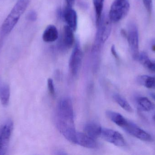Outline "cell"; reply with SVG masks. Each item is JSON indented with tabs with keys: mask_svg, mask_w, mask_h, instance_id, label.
Instances as JSON below:
<instances>
[{
	"mask_svg": "<svg viewBox=\"0 0 155 155\" xmlns=\"http://www.w3.org/2000/svg\"><path fill=\"white\" fill-rule=\"evenodd\" d=\"M127 39L128 41L129 49L132 57L134 60H138L139 57V35L138 29L134 23L129 25Z\"/></svg>",
	"mask_w": 155,
	"mask_h": 155,
	"instance_id": "5",
	"label": "cell"
},
{
	"mask_svg": "<svg viewBox=\"0 0 155 155\" xmlns=\"http://www.w3.org/2000/svg\"><path fill=\"white\" fill-rule=\"evenodd\" d=\"M1 42H0V49H1Z\"/></svg>",
	"mask_w": 155,
	"mask_h": 155,
	"instance_id": "30",
	"label": "cell"
},
{
	"mask_svg": "<svg viewBox=\"0 0 155 155\" xmlns=\"http://www.w3.org/2000/svg\"><path fill=\"white\" fill-rule=\"evenodd\" d=\"M153 119L155 121V114L153 116Z\"/></svg>",
	"mask_w": 155,
	"mask_h": 155,
	"instance_id": "29",
	"label": "cell"
},
{
	"mask_svg": "<svg viewBox=\"0 0 155 155\" xmlns=\"http://www.w3.org/2000/svg\"><path fill=\"white\" fill-rule=\"evenodd\" d=\"M137 103L139 108L143 111L149 112L155 108L154 104L146 97H139L137 98Z\"/></svg>",
	"mask_w": 155,
	"mask_h": 155,
	"instance_id": "19",
	"label": "cell"
},
{
	"mask_svg": "<svg viewBox=\"0 0 155 155\" xmlns=\"http://www.w3.org/2000/svg\"><path fill=\"white\" fill-rule=\"evenodd\" d=\"M154 61H155V60H154Z\"/></svg>",
	"mask_w": 155,
	"mask_h": 155,
	"instance_id": "31",
	"label": "cell"
},
{
	"mask_svg": "<svg viewBox=\"0 0 155 155\" xmlns=\"http://www.w3.org/2000/svg\"><path fill=\"white\" fill-rule=\"evenodd\" d=\"M55 154L57 155H65L66 154V153L65 152H64L63 151H61V150H58L56 151V153H55Z\"/></svg>",
	"mask_w": 155,
	"mask_h": 155,
	"instance_id": "27",
	"label": "cell"
},
{
	"mask_svg": "<svg viewBox=\"0 0 155 155\" xmlns=\"http://www.w3.org/2000/svg\"><path fill=\"white\" fill-rule=\"evenodd\" d=\"M59 32L55 25H50L45 28L42 35L43 40L45 42H53L58 39Z\"/></svg>",
	"mask_w": 155,
	"mask_h": 155,
	"instance_id": "12",
	"label": "cell"
},
{
	"mask_svg": "<svg viewBox=\"0 0 155 155\" xmlns=\"http://www.w3.org/2000/svg\"><path fill=\"white\" fill-rule=\"evenodd\" d=\"M123 129L129 134L142 141L150 142L153 140L152 136L149 133L130 121H128L127 124Z\"/></svg>",
	"mask_w": 155,
	"mask_h": 155,
	"instance_id": "8",
	"label": "cell"
},
{
	"mask_svg": "<svg viewBox=\"0 0 155 155\" xmlns=\"http://www.w3.org/2000/svg\"><path fill=\"white\" fill-rule=\"evenodd\" d=\"M138 61L141 64L149 71L155 72V62L151 61L149 56L145 52H142L139 54Z\"/></svg>",
	"mask_w": 155,
	"mask_h": 155,
	"instance_id": "16",
	"label": "cell"
},
{
	"mask_svg": "<svg viewBox=\"0 0 155 155\" xmlns=\"http://www.w3.org/2000/svg\"><path fill=\"white\" fill-rule=\"evenodd\" d=\"M30 3V0H18L1 27V35L4 36L9 34L18 22Z\"/></svg>",
	"mask_w": 155,
	"mask_h": 155,
	"instance_id": "1",
	"label": "cell"
},
{
	"mask_svg": "<svg viewBox=\"0 0 155 155\" xmlns=\"http://www.w3.org/2000/svg\"><path fill=\"white\" fill-rule=\"evenodd\" d=\"M151 49L153 52L155 53V39L152 41L151 43Z\"/></svg>",
	"mask_w": 155,
	"mask_h": 155,
	"instance_id": "26",
	"label": "cell"
},
{
	"mask_svg": "<svg viewBox=\"0 0 155 155\" xmlns=\"http://www.w3.org/2000/svg\"><path fill=\"white\" fill-rule=\"evenodd\" d=\"M93 2L95 12L96 25L97 26L103 15L104 0H93Z\"/></svg>",
	"mask_w": 155,
	"mask_h": 155,
	"instance_id": "18",
	"label": "cell"
},
{
	"mask_svg": "<svg viewBox=\"0 0 155 155\" xmlns=\"http://www.w3.org/2000/svg\"><path fill=\"white\" fill-rule=\"evenodd\" d=\"M111 51L112 54L114 56L115 58L116 59H119V56H118V54H117V52L116 50L114 45H112V47H111Z\"/></svg>",
	"mask_w": 155,
	"mask_h": 155,
	"instance_id": "24",
	"label": "cell"
},
{
	"mask_svg": "<svg viewBox=\"0 0 155 155\" xmlns=\"http://www.w3.org/2000/svg\"><path fill=\"white\" fill-rule=\"evenodd\" d=\"M62 16L64 18L67 25L72 28L74 31H76L77 28L78 16L77 12L72 7L66 6L63 11Z\"/></svg>",
	"mask_w": 155,
	"mask_h": 155,
	"instance_id": "10",
	"label": "cell"
},
{
	"mask_svg": "<svg viewBox=\"0 0 155 155\" xmlns=\"http://www.w3.org/2000/svg\"><path fill=\"white\" fill-rule=\"evenodd\" d=\"M76 144L87 148H96L97 146L95 139L87 135L85 133L77 132L76 134Z\"/></svg>",
	"mask_w": 155,
	"mask_h": 155,
	"instance_id": "11",
	"label": "cell"
},
{
	"mask_svg": "<svg viewBox=\"0 0 155 155\" xmlns=\"http://www.w3.org/2000/svg\"><path fill=\"white\" fill-rule=\"evenodd\" d=\"M150 96H152V98L155 101V93H150Z\"/></svg>",
	"mask_w": 155,
	"mask_h": 155,
	"instance_id": "28",
	"label": "cell"
},
{
	"mask_svg": "<svg viewBox=\"0 0 155 155\" xmlns=\"http://www.w3.org/2000/svg\"><path fill=\"white\" fill-rule=\"evenodd\" d=\"M138 83L147 88L155 89V78L147 75L140 76L137 78Z\"/></svg>",
	"mask_w": 155,
	"mask_h": 155,
	"instance_id": "17",
	"label": "cell"
},
{
	"mask_svg": "<svg viewBox=\"0 0 155 155\" xmlns=\"http://www.w3.org/2000/svg\"><path fill=\"white\" fill-rule=\"evenodd\" d=\"M100 136L107 142L116 146L123 147L125 146V140L124 136L115 130L102 128Z\"/></svg>",
	"mask_w": 155,
	"mask_h": 155,
	"instance_id": "7",
	"label": "cell"
},
{
	"mask_svg": "<svg viewBox=\"0 0 155 155\" xmlns=\"http://www.w3.org/2000/svg\"><path fill=\"white\" fill-rule=\"evenodd\" d=\"M74 31L68 25H65L64 27L62 36L59 45L62 50H68L74 44Z\"/></svg>",
	"mask_w": 155,
	"mask_h": 155,
	"instance_id": "9",
	"label": "cell"
},
{
	"mask_svg": "<svg viewBox=\"0 0 155 155\" xmlns=\"http://www.w3.org/2000/svg\"><path fill=\"white\" fill-rule=\"evenodd\" d=\"M13 127L11 119L6 120L0 126V155L7 153Z\"/></svg>",
	"mask_w": 155,
	"mask_h": 155,
	"instance_id": "4",
	"label": "cell"
},
{
	"mask_svg": "<svg viewBox=\"0 0 155 155\" xmlns=\"http://www.w3.org/2000/svg\"><path fill=\"white\" fill-rule=\"evenodd\" d=\"M107 117L117 125L124 128L128 123V120L120 113L112 111H107L106 112Z\"/></svg>",
	"mask_w": 155,
	"mask_h": 155,
	"instance_id": "14",
	"label": "cell"
},
{
	"mask_svg": "<svg viewBox=\"0 0 155 155\" xmlns=\"http://www.w3.org/2000/svg\"><path fill=\"white\" fill-rule=\"evenodd\" d=\"M96 34L95 41L94 47L101 49L103 44L104 43L110 36L112 30V22L108 15H102L98 25Z\"/></svg>",
	"mask_w": 155,
	"mask_h": 155,
	"instance_id": "2",
	"label": "cell"
},
{
	"mask_svg": "<svg viewBox=\"0 0 155 155\" xmlns=\"http://www.w3.org/2000/svg\"><path fill=\"white\" fill-rule=\"evenodd\" d=\"M113 98H114L115 102L124 110L128 113L133 112V109L132 106L129 104L128 102L122 96L118 94H115L113 96Z\"/></svg>",
	"mask_w": 155,
	"mask_h": 155,
	"instance_id": "20",
	"label": "cell"
},
{
	"mask_svg": "<svg viewBox=\"0 0 155 155\" xmlns=\"http://www.w3.org/2000/svg\"><path fill=\"white\" fill-rule=\"evenodd\" d=\"M47 86L49 93L52 96H54L55 94V88L53 81L51 78H48L47 80Z\"/></svg>",
	"mask_w": 155,
	"mask_h": 155,
	"instance_id": "21",
	"label": "cell"
},
{
	"mask_svg": "<svg viewBox=\"0 0 155 155\" xmlns=\"http://www.w3.org/2000/svg\"><path fill=\"white\" fill-rule=\"evenodd\" d=\"M144 5L146 9L149 13L152 12V8H153V2L152 0H143Z\"/></svg>",
	"mask_w": 155,
	"mask_h": 155,
	"instance_id": "23",
	"label": "cell"
},
{
	"mask_svg": "<svg viewBox=\"0 0 155 155\" xmlns=\"http://www.w3.org/2000/svg\"><path fill=\"white\" fill-rule=\"evenodd\" d=\"M102 129L98 124L93 122L87 123L84 127L85 133L95 140L100 136Z\"/></svg>",
	"mask_w": 155,
	"mask_h": 155,
	"instance_id": "13",
	"label": "cell"
},
{
	"mask_svg": "<svg viewBox=\"0 0 155 155\" xmlns=\"http://www.w3.org/2000/svg\"><path fill=\"white\" fill-rule=\"evenodd\" d=\"M130 9L128 0H114L110 7L108 17L113 22H117L124 19Z\"/></svg>",
	"mask_w": 155,
	"mask_h": 155,
	"instance_id": "3",
	"label": "cell"
},
{
	"mask_svg": "<svg viewBox=\"0 0 155 155\" xmlns=\"http://www.w3.org/2000/svg\"><path fill=\"white\" fill-rule=\"evenodd\" d=\"M83 57V52L80 46V42L77 40L75 42L74 48L69 60L70 72L74 76L77 75L79 72L82 65Z\"/></svg>",
	"mask_w": 155,
	"mask_h": 155,
	"instance_id": "6",
	"label": "cell"
},
{
	"mask_svg": "<svg viewBox=\"0 0 155 155\" xmlns=\"http://www.w3.org/2000/svg\"><path fill=\"white\" fill-rule=\"evenodd\" d=\"M10 98V86L0 78V101L2 104L5 106L8 105Z\"/></svg>",
	"mask_w": 155,
	"mask_h": 155,
	"instance_id": "15",
	"label": "cell"
},
{
	"mask_svg": "<svg viewBox=\"0 0 155 155\" xmlns=\"http://www.w3.org/2000/svg\"><path fill=\"white\" fill-rule=\"evenodd\" d=\"M75 0H66L67 7H72L75 2Z\"/></svg>",
	"mask_w": 155,
	"mask_h": 155,
	"instance_id": "25",
	"label": "cell"
},
{
	"mask_svg": "<svg viewBox=\"0 0 155 155\" xmlns=\"http://www.w3.org/2000/svg\"><path fill=\"white\" fill-rule=\"evenodd\" d=\"M26 19L31 22H35L37 19V14L35 11H31L28 13Z\"/></svg>",
	"mask_w": 155,
	"mask_h": 155,
	"instance_id": "22",
	"label": "cell"
}]
</instances>
